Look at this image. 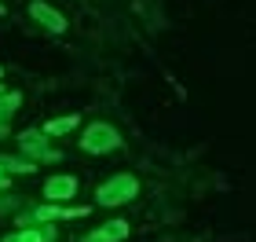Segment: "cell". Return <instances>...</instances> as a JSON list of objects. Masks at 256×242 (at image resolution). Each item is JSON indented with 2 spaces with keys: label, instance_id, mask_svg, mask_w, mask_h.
Returning a JSON list of instances; mask_svg holds the SVG:
<instances>
[{
  "label": "cell",
  "instance_id": "ba28073f",
  "mask_svg": "<svg viewBox=\"0 0 256 242\" xmlns=\"http://www.w3.org/2000/svg\"><path fill=\"white\" fill-rule=\"evenodd\" d=\"M52 238H55L52 227H26V231L4 235V242H52Z\"/></svg>",
  "mask_w": 256,
  "mask_h": 242
},
{
  "label": "cell",
  "instance_id": "277c9868",
  "mask_svg": "<svg viewBox=\"0 0 256 242\" xmlns=\"http://www.w3.org/2000/svg\"><path fill=\"white\" fill-rule=\"evenodd\" d=\"M44 198H48L52 205L77 198V176H66V172H59V176H48V180H44Z\"/></svg>",
  "mask_w": 256,
  "mask_h": 242
},
{
  "label": "cell",
  "instance_id": "5b68a950",
  "mask_svg": "<svg viewBox=\"0 0 256 242\" xmlns=\"http://www.w3.org/2000/svg\"><path fill=\"white\" fill-rule=\"evenodd\" d=\"M30 15L37 19L48 33H66V19H62V11H55L52 4H44V0H33V4H30Z\"/></svg>",
  "mask_w": 256,
  "mask_h": 242
},
{
  "label": "cell",
  "instance_id": "6da1fadb",
  "mask_svg": "<svg viewBox=\"0 0 256 242\" xmlns=\"http://www.w3.org/2000/svg\"><path fill=\"white\" fill-rule=\"evenodd\" d=\"M136 194H139V180L132 172H118V176H110L106 183H99L96 202L99 205H124V202H132Z\"/></svg>",
  "mask_w": 256,
  "mask_h": 242
},
{
  "label": "cell",
  "instance_id": "8fae6325",
  "mask_svg": "<svg viewBox=\"0 0 256 242\" xmlns=\"http://www.w3.org/2000/svg\"><path fill=\"white\" fill-rule=\"evenodd\" d=\"M18 103H22V96H18V92H4V96H0V121H4V118H11V114L18 110Z\"/></svg>",
  "mask_w": 256,
  "mask_h": 242
},
{
  "label": "cell",
  "instance_id": "7c38bea8",
  "mask_svg": "<svg viewBox=\"0 0 256 242\" xmlns=\"http://www.w3.org/2000/svg\"><path fill=\"white\" fill-rule=\"evenodd\" d=\"M0 77H4V66H0Z\"/></svg>",
  "mask_w": 256,
  "mask_h": 242
},
{
  "label": "cell",
  "instance_id": "5bb4252c",
  "mask_svg": "<svg viewBox=\"0 0 256 242\" xmlns=\"http://www.w3.org/2000/svg\"><path fill=\"white\" fill-rule=\"evenodd\" d=\"M0 15H4V4H0Z\"/></svg>",
  "mask_w": 256,
  "mask_h": 242
},
{
  "label": "cell",
  "instance_id": "9c48e42d",
  "mask_svg": "<svg viewBox=\"0 0 256 242\" xmlns=\"http://www.w3.org/2000/svg\"><path fill=\"white\" fill-rule=\"evenodd\" d=\"M77 114H66V118H52V121H44V136H66V132H74L77 129Z\"/></svg>",
  "mask_w": 256,
  "mask_h": 242
},
{
  "label": "cell",
  "instance_id": "30bf717a",
  "mask_svg": "<svg viewBox=\"0 0 256 242\" xmlns=\"http://www.w3.org/2000/svg\"><path fill=\"white\" fill-rule=\"evenodd\" d=\"M37 161L30 158H15V154H0V172H33Z\"/></svg>",
  "mask_w": 256,
  "mask_h": 242
},
{
  "label": "cell",
  "instance_id": "8992f818",
  "mask_svg": "<svg viewBox=\"0 0 256 242\" xmlns=\"http://www.w3.org/2000/svg\"><path fill=\"white\" fill-rule=\"evenodd\" d=\"M30 216L33 220H74V216H88V205H37Z\"/></svg>",
  "mask_w": 256,
  "mask_h": 242
},
{
  "label": "cell",
  "instance_id": "3957f363",
  "mask_svg": "<svg viewBox=\"0 0 256 242\" xmlns=\"http://www.w3.org/2000/svg\"><path fill=\"white\" fill-rule=\"evenodd\" d=\"M15 140H18V151H26V154H30V161H59V158H62L59 151H55V147L44 143V132H37V129L18 132Z\"/></svg>",
  "mask_w": 256,
  "mask_h": 242
},
{
  "label": "cell",
  "instance_id": "4fadbf2b",
  "mask_svg": "<svg viewBox=\"0 0 256 242\" xmlns=\"http://www.w3.org/2000/svg\"><path fill=\"white\" fill-rule=\"evenodd\" d=\"M0 96H4V85H0Z\"/></svg>",
  "mask_w": 256,
  "mask_h": 242
},
{
  "label": "cell",
  "instance_id": "7a4b0ae2",
  "mask_svg": "<svg viewBox=\"0 0 256 242\" xmlns=\"http://www.w3.org/2000/svg\"><path fill=\"white\" fill-rule=\"evenodd\" d=\"M118 147H121V132L106 121H92L84 129V136H80V151L84 154H110Z\"/></svg>",
  "mask_w": 256,
  "mask_h": 242
},
{
  "label": "cell",
  "instance_id": "52a82bcc",
  "mask_svg": "<svg viewBox=\"0 0 256 242\" xmlns=\"http://www.w3.org/2000/svg\"><path fill=\"white\" fill-rule=\"evenodd\" d=\"M121 238H128V220H110L99 231H88L80 242H121Z\"/></svg>",
  "mask_w": 256,
  "mask_h": 242
}]
</instances>
